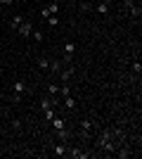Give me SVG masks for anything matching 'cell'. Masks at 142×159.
I'll list each match as a JSON object with an SVG mask.
<instances>
[{
    "label": "cell",
    "mask_w": 142,
    "mask_h": 159,
    "mask_svg": "<svg viewBox=\"0 0 142 159\" xmlns=\"http://www.w3.org/2000/svg\"><path fill=\"white\" fill-rule=\"evenodd\" d=\"M31 38H33V40H43V33H41V31H36V29H33V33H31Z\"/></svg>",
    "instance_id": "44dd1931"
},
{
    "label": "cell",
    "mask_w": 142,
    "mask_h": 159,
    "mask_svg": "<svg viewBox=\"0 0 142 159\" xmlns=\"http://www.w3.org/2000/svg\"><path fill=\"white\" fill-rule=\"evenodd\" d=\"M57 10H59V2H50L47 7H43V10H41L43 19H47V17H52V14H57Z\"/></svg>",
    "instance_id": "7a4b0ae2"
},
{
    "label": "cell",
    "mask_w": 142,
    "mask_h": 159,
    "mask_svg": "<svg viewBox=\"0 0 142 159\" xmlns=\"http://www.w3.org/2000/svg\"><path fill=\"white\" fill-rule=\"evenodd\" d=\"M21 21H24V17H19V14H17V17H12V19H10V26L17 31V29L21 26Z\"/></svg>",
    "instance_id": "52a82bcc"
},
{
    "label": "cell",
    "mask_w": 142,
    "mask_h": 159,
    "mask_svg": "<svg viewBox=\"0 0 142 159\" xmlns=\"http://www.w3.org/2000/svg\"><path fill=\"white\" fill-rule=\"evenodd\" d=\"M17 33H19L21 38H31V33H33V24H31V21H21V26L17 29Z\"/></svg>",
    "instance_id": "6da1fadb"
},
{
    "label": "cell",
    "mask_w": 142,
    "mask_h": 159,
    "mask_svg": "<svg viewBox=\"0 0 142 159\" xmlns=\"http://www.w3.org/2000/svg\"><path fill=\"white\" fill-rule=\"evenodd\" d=\"M67 152H69V147L64 145V143H59V145H54V154H59V157H64Z\"/></svg>",
    "instance_id": "ba28073f"
},
{
    "label": "cell",
    "mask_w": 142,
    "mask_h": 159,
    "mask_svg": "<svg viewBox=\"0 0 142 159\" xmlns=\"http://www.w3.org/2000/svg\"><path fill=\"white\" fill-rule=\"evenodd\" d=\"M57 90H59V86H54V83L47 86V93H50V95H57Z\"/></svg>",
    "instance_id": "d6986e66"
},
{
    "label": "cell",
    "mask_w": 142,
    "mask_h": 159,
    "mask_svg": "<svg viewBox=\"0 0 142 159\" xmlns=\"http://www.w3.org/2000/svg\"><path fill=\"white\" fill-rule=\"evenodd\" d=\"M59 140H62V143H67V140H69V133L64 131V128H62V133H59Z\"/></svg>",
    "instance_id": "7402d4cb"
},
{
    "label": "cell",
    "mask_w": 142,
    "mask_h": 159,
    "mask_svg": "<svg viewBox=\"0 0 142 159\" xmlns=\"http://www.w3.org/2000/svg\"><path fill=\"white\" fill-rule=\"evenodd\" d=\"M47 24H50V26H57V24H59V19H57V14H52V17H47Z\"/></svg>",
    "instance_id": "ac0fdd59"
},
{
    "label": "cell",
    "mask_w": 142,
    "mask_h": 159,
    "mask_svg": "<svg viewBox=\"0 0 142 159\" xmlns=\"http://www.w3.org/2000/svg\"><path fill=\"white\" fill-rule=\"evenodd\" d=\"M52 128H54V131H62V128H64V119L54 116V119H52Z\"/></svg>",
    "instance_id": "7c38bea8"
},
{
    "label": "cell",
    "mask_w": 142,
    "mask_h": 159,
    "mask_svg": "<svg viewBox=\"0 0 142 159\" xmlns=\"http://www.w3.org/2000/svg\"><path fill=\"white\" fill-rule=\"evenodd\" d=\"M57 93H59L62 98H64V95H71V88H69L67 83H62V86H59V90H57Z\"/></svg>",
    "instance_id": "9a60e30c"
},
{
    "label": "cell",
    "mask_w": 142,
    "mask_h": 159,
    "mask_svg": "<svg viewBox=\"0 0 142 159\" xmlns=\"http://www.w3.org/2000/svg\"><path fill=\"white\" fill-rule=\"evenodd\" d=\"M90 128H93V121H90V119H85V121L81 124V131H83V135H90Z\"/></svg>",
    "instance_id": "30bf717a"
},
{
    "label": "cell",
    "mask_w": 142,
    "mask_h": 159,
    "mask_svg": "<svg viewBox=\"0 0 142 159\" xmlns=\"http://www.w3.org/2000/svg\"><path fill=\"white\" fill-rule=\"evenodd\" d=\"M47 107H54V100L52 98H43L41 100V109H47Z\"/></svg>",
    "instance_id": "5bb4252c"
},
{
    "label": "cell",
    "mask_w": 142,
    "mask_h": 159,
    "mask_svg": "<svg viewBox=\"0 0 142 159\" xmlns=\"http://www.w3.org/2000/svg\"><path fill=\"white\" fill-rule=\"evenodd\" d=\"M74 52H76V45H74V43H67V45H64V55H67V60H69Z\"/></svg>",
    "instance_id": "4fadbf2b"
},
{
    "label": "cell",
    "mask_w": 142,
    "mask_h": 159,
    "mask_svg": "<svg viewBox=\"0 0 142 159\" xmlns=\"http://www.w3.org/2000/svg\"><path fill=\"white\" fill-rule=\"evenodd\" d=\"M97 14H109V2H107V0L97 2Z\"/></svg>",
    "instance_id": "5b68a950"
},
{
    "label": "cell",
    "mask_w": 142,
    "mask_h": 159,
    "mask_svg": "<svg viewBox=\"0 0 142 159\" xmlns=\"http://www.w3.org/2000/svg\"><path fill=\"white\" fill-rule=\"evenodd\" d=\"M50 69H52V74H59V71H62V64H59L57 60H54L52 64H50Z\"/></svg>",
    "instance_id": "2e32d148"
},
{
    "label": "cell",
    "mask_w": 142,
    "mask_h": 159,
    "mask_svg": "<svg viewBox=\"0 0 142 159\" xmlns=\"http://www.w3.org/2000/svg\"><path fill=\"white\" fill-rule=\"evenodd\" d=\"M38 66H41V69H47V66H50V60H47V57H41V60H38Z\"/></svg>",
    "instance_id": "e0dca14e"
},
{
    "label": "cell",
    "mask_w": 142,
    "mask_h": 159,
    "mask_svg": "<svg viewBox=\"0 0 142 159\" xmlns=\"http://www.w3.org/2000/svg\"><path fill=\"white\" fill-rule=\"evenodd\" d=\"M126 7H128V12L133 14V17H140V7L133 5V0H126Z\"/></svg>",
    "instance_id": "277c9868"
},
{
    "label": "cell",
    "mask_w": 142,
    "mask_h": 159,
    "mask_svg": "<svg viewBox=\"0 0 142 159\" xmlns=\"http://www.w3.org/2000/svg\"><path fill=\"white\" fill-rule=\"evenodd\" d=\"M69 157H76V159H83V157H88V154L85 152H81V150H78V147H74V150H69Z\"/></svg>",
    "instance_id": "9c48e42d"
},
{
    "label": "cell",
    "mask_w": 142,
    "mask_h": 159,
    "mask_svg": "<svg viewBox=\"0 0 142 159\" xmlns=\"http://www.w3.org/2000/svg\"><path fill=\"white\" fill-rule=\"evenodd\" d=\"M64 105H67V109H76V98L74 95H64Z\"/></svg>",
    "instance_id": "8992f818"
},
{
    "label": "cell",
    "mask_w": 142,
    "mask_h": 159,
    "mask_svg": "<svg viewBox=\"0 0 142 159\" xmlns=\"http://www.w3.org/2000/svg\"><path fill=\"white\" fill-rule=\"evenodd\" d=\"M43 116H45L47 121H52L57 114H54V107H47V109H43Z\"/></svg>",
    "instance_id": "8fae6325"
},
{
    "label": "cell",
    "mask_w": 142,
    "mask_h": 159,
    "mask_svg": "<svg viewBox=\"0 0 142 159\" xmlns=\"http://www.w3.org/2000/svg\"><path fill=\"white\" fill-rule=\"evenodd\" d=\"M12 2H14V0H0V5H5V7H7V5H12Z\"/></svg>",
    "instance_id": "603a6c76"
},
{
    "label": "cell",
    "mask_w": 142,
    "mask_h": 159,
    "mask_svg": "<svg viewBox=\"0 0 142 159\" xmlns=\"http://www.w3.org/2000/svg\"><path fill=\"white\" fill-rule=\"evenodd\" d=\"M69 79H71V71H69V69H67V71H62V83H67Z\"/></svg>",
    "instance_id": "ffe728a7"
},
{
    "label": "cell",
    "mask_w": 142,
    "mask_h": 159,
    "mask_svg": "<svg viewBox=\"0 0 142 159\" xmlns=\"http://www.w3.org/2000/svg\"><path fill=\"white\" fill-rule=\"evenodd\" d=\"M24 90H26V83H24V81H17V83H14V98H21Z\"/></svg>",
    "instance_id": "3957f363"
}]
</instances>
